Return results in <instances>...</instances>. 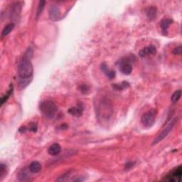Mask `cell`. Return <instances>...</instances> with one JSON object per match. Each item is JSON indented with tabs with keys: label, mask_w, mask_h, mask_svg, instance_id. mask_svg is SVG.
I'll return each mask as SVG.
<instances>
[{
	"label": "cell",
	"mask_w": 182,
	"mask_h": 182,
	"mask_svg": "<svg viewBox=\"0 0 182 182\" xmlns=\"http://www.w3.org/2000/svg\"><path fill=\"white\" fill-rule=\"evenodd\" d=\"M29 51H27L19 66V80H31L34 72L33 65L29 58Z\"/></svg>",
	"instance_id": "6da1fadb"
},
{
	"label": "cell",
	"mask_w": 182,
	"mask_h": 182,
	"mask_svg": "<svg viewBox=\"0 0 182 182\" xmlns=\"http://www.w3.org/2000/svg\"><path fill=\"white\" fill-rule=\"evenodd\" d=\"M40 110L46 117L52 118L58 111L55 103L51 100H45L40 104Z\"/></svg>",
	"instance_id": "7a4b0ae2"
},
{
	"label": "cell",
	"mask_w": 182,
	"mask_h": 182,
	"mask_svg": "<svg viewBox=\"0 0 182 182\" xmlns=\"http://www.w3.org/2000/svg\"><path fill=\"white\" fill-rule=\"evenodd\" d=\"M157 112L156 110L152 109L144 113L142 117V123L147 128H149L153 126L155 122Z\"/></svg>",
	"instance_id": "3957f363"
},
{
	"label": "cell",
	"mask_w": 182,
	"mask_h": 182,
	"mask_svg": "<svg viewBox=\"0 0 182 182\" xmlns=\"http://www.w3.org/2000/svg\"><path fill=\"white\" fill-rule=\"evenodd\" d=\"M177 121H178V117L174 118V119L170 122V123L167 125L165 128L161 132V133L154 139L153 142H152V145H155L157 144H158L159 142H162L164 138H166V137L168 136V134L171 132V130H173L174 127L175 126Z\"/></svg>",
	"instance_id": "277c9868"
},
{
	"label": "cell",
	"mask_w": 182,
	"mask_h": 182,
	"mask_svg": "<svg viewBox=\"0 0 182 182\" xmlns=\"http://www.w3.org/2000/svg\"><path fill=\"white\" fill-rule=\"evenodd\" d=\"M182 175V167L181 166H177L173 170H171L167 175L163 179V181L178 182L181 181Z\"/></svg>",
	"instance_id": "5b68a950"
},
{
	"label": "cell",
	"mask_w": 182,
	"mask_h": 182,
	"mask_svg": "<svg viewBox=\"0 0 182 182\" xmlns=\"http://www.w3.org/2000/svg\"><path fill=\"white\" fill-rule=\"evenodd\" d=\"M119 69L120 72L125 75H130L132 72V66L129 58H124L119 63Z\"/></svg>",
	"instance_id": "8992f818"
},
{
	"label": "cell",
	"mask_w": 182,
	"mask_h": 182,
	"mask_svg": "<svg viewBox=\"0 0 182 182\" xmlns=\"http://www.w3.org/2000/svg\"><path fill=\"white\" fill-rule=\"evenodd\" d=\"M48 16L52 21H57L61 17V9L56 4L51 5L48 9Z\"/></svg>",
	"instance_id": "52a82bcc"
},
{
	"label": "cell",
	"mask_w": 182,
	"mask_h": 182,
	"mask_svg": "<svg viewBox=\"0 0 182 182\" xmlns=\"http://www.w3.org/2000/svg\"><path fill=\"white\" fill-rule=\"evenodd\" d=\"M157 53V48L154 46L150 45L149 46L145 47L139 52L140 57H145L149 55H155Z\"/></svg>",
	"instance_id": "ba28073f"
},
{
	"label": "cell",
	"mask_w": 182,
	"mask_h": 182,
	"mask_svg": "<svg viewBox=\"0 0 182 182\" xmlns=\"http://www.w3.org/2000/svg\"><path fill=\"white\" fill-rule=\"evenodd\" d=\"M68 112L70 113L71 115H73V116L79 117L81 115H83V107L82 105H78L77 107H71L68 110Z\"/></svg>",
	"instance_id": "9c48e42d"
},
{
	"label": "cell",
	"mask_w": 182,
	"mask_h": 182,
	"mask_svg": "<svg viewBox=\"0 0 182 182\" xmlns=\"http://www.w3.org/2000/svg\"><path fill=\"white\" fill-rule=\"evenodd\" d=\"M61 152V147L60 144L57 143L53 144L51 146L49 147L48 149V154L51 156H56L58 155V154H60Z\"/></svg>",
	"instance_id": "30bf717a"
},
{
	"label": "cell",
	"mask_w": 182,
	"mask_h": 182,
	"mask_svg": "<svg viewBox=\"0 0 182 182\" xmlns=\"http://www.w3.org/2000/svg\"><path fill=\"white\" fill-rule=\"evenodd\" d=\"M29 171H30L31 173L36 174V173H38V172L41 171V165L39 162L34 161V162H31V163L29 164Z\"/></svg>",
	"instance_id": "8fae6325"
},
{
	"label": "cell",
	"mask_w": 182,
	"mask_h": 182,
	"mask_svg": "<svg viewBox=\"0 0 182 182\" xmlns=\"http://www.w3.org/2000/svg\"><path fill=\"white\" fill-rule=\"evenodd\" d=\"M172 23V20L170 19H164L160 22V26L162 31V33L164 34H165L167 33V29L169 27V26L171 25Z\"/></svg>",
	"instance_id": "7c38bea8"
},
{
	"label": "cell",
	"mask_w": 182,
	"mask_h": 182,
	"mask_svg": "<svg viewBox=\"0 0 182 182\" xmlns=\"http://www.w3.org/2000/svg\"><path fill=\"white\" fill-rule=\"evenodd\" d=\"M157 15V9L154 7H151L147 10V16L150 20H152L155 18Z\"/></svg>",
	"instance_id": "4fadbf2b"
},
{
	"label": "cell",
	"mask_w": 182,
	"mask_h": 182,
	"mask_svg": "<svg viewBox=\"0 0 182 182\" xmlns=\"http://www.w3.org/2000/svg\"><path fill=\"white\" fill-rule=\"evenodd\" d=\"M14 27V24L13 23L7 24V25L4 28L3 31H2V37H4V36L8 35V34L10 33L12 30H13Z\"/></svg>",
	"instance_id": "5bb4252c"
},
{
	"label": "cell",
	"mask_w": 182,
	"mask_h": 182,
	"mask_svg": "<svg viewBox=\"0 0 182 182\" xmlns=\"http://www.w3.org/2000/svg\"><path fill=\"white\" fill-rule=\"evenodd\" d=\"M181 97V90H176L171 97V102L172 103L177 102L179 100V99H180Z\"/></svg>",
	"instance_id": "9a60e30c"
},
{
	"label": "cell",
	"mask_w": 182,
	"mask_h": 182,
	"mask_svg": "<svg viewBox=\"0 0 182 182\" xmlns=\"http://www.w3.org/2000/svg\"><path fill=\"white\" fill-rule=\"evenodd\" d=\"M46 4V2L45 1H40L39 3V6L37 8V12H36V17H38L39 16L41 15V14L42 13V11L45 7Z\"/></svg>",
	"instance_id": "2e32d148"
},
{
	"label": "cell",
	"mask_w": 182,
	"mask_h": 182,
	"mask_svg": "<svg viewBox=\"0 0 182 182\" xmlns=\"http://www.w3.org/2000/svg\"><path fill=\"white\" fill-rule=\"evenodd\" d=\"M11 93H12V87L10 88V89L8 90V92H7V94L4 95V96L2 98V99H1V106H2L4 103L6 102L7 100H8V98H9V96H10V95H11Z\"/></svg>",
	"instance_id": "e0dca14e"
},
{
	"label": "cell",
	"mask_w": 182,
	"mask_h": 182,
	"mask_svg": "<svg viewBox=\"0 0 182 182\" xmlns=\"http://www.w3.org/2000/svg\"><path fill=\"white\" fill-rule=\"evenodd\" d=\"M105 73L107 76V78L110 80L113 79V78L115 77V72L114 71H110L109 69H108Z\"/></svg>",
	"instance_id": "ac0fdd59"
},
{
	"label": "cell",
	"mask_w": 182,
	"mask_h": 182,
	"mask_svg": "<svg viewBox=\"0 0 182 182\" xmlns=\"http://www.w3.org/2000/svg\"><path fill=\"white\" fill-rule=\"evenodd\" d=\"M181 52H182L181 46H176V47L174 48V50L172 51V53L174 54V55H180V54H181Z\"/></svg>",
	"instance_id": "d6986e66"
},
{
	"label": "cell",
	"mask_w": 182,
	"mask_h": 182,
	"mask_svg": "<svg viewBox=\"0 0 182 182\" xmlns=\"http://www.w3.org/2000/svg\"><path fill=\"white\" fill-rule=\"evenodd\" d=\"M7 170V166L5 164H1V167H0V176L1 177H3V176L5 174Z\"/></svg>",
	"instance_id": "ffe728a7"
},
{
	"label": "cell",
	"mask_w": 182,
	"mask_h": 182,
	"mask_svg": "<svg viewBox=\"0 0 182 182\" xmlns=\"http://www.w3.org/2000/svg\"><path fill=\"white\" fill-rule=\"evenodd\" d=\"M127 83H126V82H123V83H120V84H119V85H114L113 87L117 88V90H122V89H124V88H126V85H125V84H127Z\"/></svg>",
	"instance_id": "44dd1931"
},
{
	"label": "cell",
	"mask_w": 182,
	"mask_h": 182,
	"mask_svg": "<svg viewBox=\"0 0 182 182\" xmlns=\"http://www.w3.org/2000/svg\"><path fill=\"white\" fill-rule=\"evenodd\" d=\"M29 130L33 132H36L37 131V125L35 123H32V125H31L30 128H29Z\"/></svg>",
	"instance_id": "7402d4cb"
},
{
	"label": "cell",
	"mask_w": 182,
	"mask_h": 182,
	"mask_svg": "<svg viewBox=\"0 0 182 182\" xmlns=\"http://www.w3.org/2000/svg\"><path fill=\"white\" fill-rule=\"evenodd\" d=\"M133 163H132V162H130V163H127V164H126V165H125V167H126L127 169H130V168H131V167L133 166Z\"/></svg>",
	"instance_id": "603a6c76"
}]
</instances>
